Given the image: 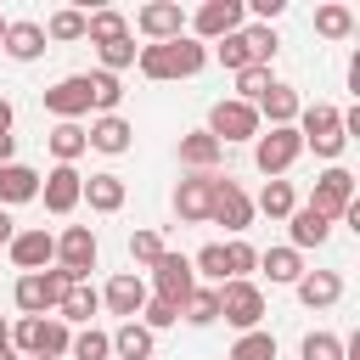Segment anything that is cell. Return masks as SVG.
I'll return each instance as SVG.
<instances>
[{"label":"cell","instance_id":"cell-1","mask_svg":"<svg viewBox=\"0 0 360 360\" xmlns=\"http://www.w3.org/2000/svg\"><path fill=\"white\" fill-rule=\"evenodd\" d=\"M202 62H208V45L202 39H191V34H180V39H163V45H141V56H135V68L146 73V79H191V73H202Z\"/></svg>","mask_w":360,"mask_h":360},{"label":"cell","instance_id":"cell-2","mask_svg":"<svg viewBox=\"0 0 360 360\" xmlns=\"http://www.w3.org/2000/svg\"><path fill=\"white\" fill-rule=\"evenodd\" d=\"M68 343H73V332H68V321H56V315H22V321L11 326V349L28 354V360H62Z\"/></svg>","mask_w":360,"mask_h":360},{"label":"cell","instance_id":"cell-3","mask_svg":"<svg viewBox=\"0 0 360 360\" xmlns=\"http://www.w3.org/2000/svg\"><path fill=\"white\" fill-rule=\"evenodd\" d=\"M292 129H298V141H304V146H315V158H338V152H343V141H349V135H343V112H338L332 101L298 107V124H292Z\"/></svg>","mask_w":360,"mask_h":360},{"label":"cell","instance_id":"cell-4","mask_svg":"<svg viewBox=\"0 0 360 360\" xmlns=\"http://www.w3.org/2000/svg\"><path fill=\"white\" fill-rule=\"evenodd\" d=\"M236 28H248V6H242V0H202V6L186 17V34L202 39V45H214V39L236 34Z\"/></svg>","mask_w":360,"mask_h":360},{"label":"cell","instance_id":"cell-5","mask_svg":"<svg viewBox=\"0 0 360 360\" xmlns=\"http://www.w3.org/2000/svg\"><path fill=\"white\" fill-rule=\"evenodd\" d=\"M298 152H304V141H298L292 124H287V129H259V135H253V163H259V174H270V180H281V174L298 163Z\"/></svg>","mask_w":360,"mask_h":360},{"label":"cell","instance_id":"cell-6","mask_svg":"<svg viewBox=\"0 0 360 360\" xmlns=\"http://www.w3.org/2000/svg\"><path fill=\"white\" fill-rule=\"evenodd\" d=\"M96 259H101V242L90 225H68L56 236V270H68V281H90Z\"/></svg>","mask_w":360,"mask_h":360},{"label":"cell","instance_id":"cell-7","mask_svg":"<svg viewBox=\"0 0 360 360\" xmlns=\"http://www.w3.org/2000/svg\"><path fill=\"white\" fill-rule=\"evenodd\" d=\"M73 281H68V270H34V276H17V287H11V298H17V309L22 315H45V309H56L62 304V292H68Z\"/></svg>","mask_w":360,"mask_h":360},{"label":"cell","instance_id":"cell-8","mask_svg":"<svg viewBox=\"0 0 360 360\" xmlns=\"http://www.w3.org/2000/svg\"><path fill=\"white\" fill-rule=\"evenodd\" d=\"M259 129H264L259 112H253L248 101H236V96H225V101L208 107V135H214L219 146H231V141H253Z\"/></svg>","mask_w":360,"mask_h":360},{"label":"cell","instance_id":"cell-9","mask_svg":"<svg viewBox=\"0 0 360 360\" xmlns=\"http://www.w3.org/2000/svg\"><path fill=\"white\" fill-rule=\"evenodd\" d=\"M197 292V270H191V259L186 253H163L158 264H152V298H163V304H186Z\"/></svg>","mask_w":360,"mask_h":360},{"label":"cell","instance_id":"cell-10","mask_svg":"<svg viewBox=\"0 0 360 360\" xmlns=\"http://www.w3.org/2000/svg\"><path fill=\"white\" fill-rule=\"evenodd\" d=\"M349 202H354V174L332 163V169L315 180V191H309V202H304V208H315L321 219H332V225H338V219L349 214Z\"/></svg>","mask_w":360,"mask_h":360},{"label":"cell","instance_id":"cell-11","mask_svg":"<svg viewBox=\"0 0 360 360\" xmlns=\"http://www.w3.org/2000/svg\"><path fill=\"white\" fill-rule=\"evenodd\" d=\"M219 315H225L236 332H259V321H264V292H259L253 281H225V287H219Z\"/></svg>","mask_w":360,"mask_h":360},{"label":"cell","instance_id":"cell-12","mask_svg":"<svg viewBox=\"0 0 360 360\" xmlns=\"http://www.w3.org/2000/svg\"><path fill=\"white\" fill-rule=\"evenodd\" d=\"M45 112H51L56 124H79V118L90 112V79H84V73L56 79V84L45 90Z\"/></svg>","mask_w":360,"mask_h":360},{"label":"cell","instance_id":"cell-13","mask_svg":"<svg viewBox=\"0 0 360 360\" xmlns=\"http://www.w3.org/2000/svg\"><path fill=\"white\" fill-rule=\"evenodd\" d=\"M39 197H45L51 214H73V208L84 202V174H79L73 163H56V169L39 180Z\"/></svg>","mask_w":360,"mask_h":360},{"label":"cell","instance_id":"cell-14","mask_svg":"<svg viewBox=\"0 0 360 360\" xmlns=\"http://www.w3.org/2000/svg\"><path fill=\"white\" fill-rule=\"evenodd\" d=\"M208 219H214V225H225V231H248V225H253V197H248L236 180H225V174H219Z\"/></svg>","mask_w":360,"mask_h":360},{"label":"cell","instance_id":"cell-15","mask_svg":"<svg viewBox=\"0 0 360 360\" xmlns=\"http://www.w3.org/2000/svg\"><path fill=\"white\" fill-rule=\"evenodd\" d=\"M214 186H219V174H186V180L174 186V214H180L186 225H202L208 208H214Z\"/></svg>","mask_w":360,"mask_h":360},{"label":"cell","instance_id":"cell-16","mask_svg":"<svg viewBox=\"0 0 360 360\" xmlns=\"http://www.w3.org/2000/svg\"><path fill=\"white\" fill-rule=\"evenodd\" d=\"M135 28H141L152 45H163V39H180V34H186V11H180L174 0H152V6L135 11Z\"/></svg>","mask_w":360,"mask_h":360},{"label":"cell","instance_id":"cell-17","mask_svg":"<svg viewBox=\"0 0 360 360\" xmlns=\"http://www.w3.org/2000/svg\"><path fill=\"white\" fill-rule=\"evenodd\" d=\"M6 248H11V264H17V270H28V276H34V270H45V264L56 259V236H51L45 225H34V231H17Z\"/></svg>","mask_w":360,"mask_h":360},{"label":"cell","instance_id":"cell-18","mask_svg":"<svg viewBox=\"0 0 360 360\" xmlns=\"http://www.w3.org/2000/svg\"><path fill=\"white\" fill-rule=\"evenodd\" d=\"M101 304L112 309V315H124V321H135L141 315V304H146V281L135 276V270H118L107 287H101Z\"/></svg>","mask_w":360,"mask_h":360},{"label":"cell","instance_id":"cell-19","mask_svg":"<svg viewBox=\"0 0 360 360\" xmlns=\"http://www.w3.org/2000/svg\"><path fill=\"white\" fill-rule=\"evenodd\" d=\"M292 287H298V304H304V309H332V304L343 298V276H338V270H304Z\"/></svg>","mask_w":360,"mask_h":360},{"label":"cell","instance_id":"cell-20","mask_svg":"<svg viewBox=\"0 0 360 360\" xmlns=\"http://www.w3.org/2000/svg\"><path fill=\"white\" fill-rule=\"evenodd\" d=\"M298 107H304V101H298V90H292V84H270V90L253 101L259 124L270 118V129H287V124H298Z\"/></svg>","mask_w":360,"mask_h":360},{"label":"cell","instance_id":"cell-21","mask_svg":"<svg viewBox=\"0 0 360 360\" xmlns=\"http://www.w3.org/2000/svg\"><path fill=\"white\" fill-rule=\"evenodd\" d=\"M34 197H39V174H34L28 163H17V158L0 163V208L11 214L17 202H34Z\"/></svg>","mask_w":360,"mask_h":360},{"label":"cell","instance_id":"cell-22","mask_svg":"<svg viewBox=\"0 0 360 360\" xmlns=\"http://www.w3.org/2000/svg\"><path fill=\"white\" fill-rule=\"evenodd\" d=\"M129 141H135V129H129V118H118V112H107V118H96V124L84 129V146H96V152H107V158L129 152Z\"/></svg>","mask_w":360,"mask_h":360},{"label":"cell","instance_id":"cell-23","mask_svg":"<svg viewBox=\"0 0 360 360\" xmlns=\"http://www.w3.org/2000/svg\"><path fill=\"white\" fill-rule=\"evenodd\" d=\"M219 158H225V146H219L208 129H191V135H180V163H186L191 174H214V169H219Z\"/></svg>","mask_w":360,"mask_h":360},{"label":"cell","instance_id":"cell-24","mask_svg":"<svg viewBox=\"0 0 360 360\" xmlns=\"http://www.w3.org/2000/svg\"><path fill=\"white\" fill-rule=\"evenodd\" d=\"M0 51H6L11 62H34V56H45V22H6Z\"/></svg>","mask_w":360,"mask_h":360},{"label":"cell","instance_id":"cell-25","mask_svg":"<svg viewBox=\"0 0 360 360\" xmlns=\"http://www.w3.org/2000/svg\"><path fill=\"white\" fill-rule=\"evenodd\" d=\"M287 236H292V242H287L292 253H304V248H321V242L332 236V219H321L315 208H292V214H287Z\"/></svg>","mask_w":360,"mask_h":360},{"label":"cell","instance_id":"cell-26","mask_svg":"<svg viewBox=\"0 0 360 360\" xmlns=\"http://www.w3.org/2000/svg\"><path fill=\"white\" fill-rule=\"evenodd\" d=\"M152 349H158V338H152L141 321H124V326L112 332V354H118V360H152Z\"/></svg>","mask_w":360,"mask_h":360},{"label":"cell","instance_id":"cell-27","mask_svg":"<svg viewBox=\"0 0 360 360\" xmlns=\"http://www.w3.org/2000/svg\"><path fill=\"white\" fill-rule=\"evenodd\" d=\"M84 39H90V45L129 39V17H124V11H112V6H107V11H90V17H84Z\"/></svg>","mask_w":360,"mask_h":360},{"label":"cell","instance_id":"cell-28","mask_svg":"<svg viewBox=\"0 0 360 360\" xmlns=\"http://www.w3.org/2000/svg\"><path fill=\"white\" fill-rule=\"evenodd\" d=\"M84 202H90L96 214H118V208H124V180H118V174H90V180H84Z\"/></svg>","mask_w":360,"mask_h":360},{"label":"cell","instance_id":"cell-29","mask_svg":"<svg viewBox=\"0 0 360 360\" xmlns=\"http://www.w3.org/2000/svg\"><path fill=\"white\" fill-rule=\"evenodd\" d=\"M259 270H264L270 281L292 287V281L304 276V253H292V248H264V253H259Z\"/></svg>","mask_w":360,"mask_h":360},{"label":"cell","instance_id":"cell-30","mask_svg":"<svg viewBox=\"0 0 360 360\" xmlns=\"http://www.w3.org/2000/svg\"><path fill=\"white\" fill-rule=\"evenodd\" d=\"M101 309V292L90 287V281H73L68 292H62V304H56V321H90Z\"/></svg>","mask_w":360,"mask_h":360},{"label":"cell","instance_id":"cell-31","mask_svg":"<svg viewBox=\"0 0 360 360\" xmlns=\"http://www.w3.org/2000/svg\"><path fill=\"white\" fill-rule=\"evenodd\" d=\"M298 208V197H292V180H264V191L253 197V214H270V219H287Z\"/></svg>","mask_w":360,"mask_h":360},{"label":"cell","instance_id":"cell-32","mask_svg":"<svg viewBox=\"0 0 360 360\" xmlns=\"http://www.w3.org/2000/svg\"><path fill=\"white\" fill-rule=\"evenodd\" d=\"M45 146H51V158H56V163H79V158L90 152V146H84V129H79V124H56V129L45 135Z\"/></svg>","mask_w":360,"mask_h":360},{"label":"cell","instance_id":"cell-33","mask_svg":"<svg viewBox=\"0 0 360 360\" xmlns=\"http://www.w3.org/2000/svg\"><path fill=\"white\" fill-rule=\"evenodd\" d=\"M315 34H321V39H349V34H354V11L338 6V0L321 6V11H315Z\"/></svg>","mask_w":360,"mask_h":360},{"label":"cell","instance_id":"cell-34","mask_svg":"<svg viewBox=\"0 0 360 360\" xmlns=\"http://www.w3.org/2000/svg\"><path fill=\"white\" fill-rule=\"evenodd\" d=\"M180 315H186L191 326H214V321H219V287H197V292L180 304Z\"/></svg>","mask_w":360,"mask_h":360},{"label":"cell","instance_id":"cell-35","mask_svg":"<svg viewBox=\"0 0 360 360\" xmlns=\"http://www.w3.org/2000/svg\"><path fill=\"white\" fill-rule=\"evenodd\" d=\"M68 354H73V360H112V332H101V326H84V332L68 343Z\"/></svg>","mask_w":360,"mask_h":360},{"label":"cell","instance_id":"cell-36","mask_svg":"<svg viewBox=\"0 0 360 360\" xmlns=\"http://www.w3.org/2000/svg\"><path fill=\"white\" fill-rule=\"evenodd\" d=\"M242 39H248V56H253V68H270V62H276V51H281V39H276V28H264V22H253V28H242Z\"/></svg>","mask_w":360,"mask_h":360},{"label":"cell","instance_id":"cell-37","mask_svg":"<svg viewBox=\"0 0 360 360\" xmlns=\"http://www.w3.org/2000/svg\"><path fill=\"white\" fill-rule=\"evenodd\" d=\"M90 79V107L107 118V112H118V101H124V84L112 79V73H84Z\"/></svg>","mask_w":360,"mask_h":360},{"label":"cell","instance_id":"cell-38","mask_svg":"<svg viewBox=\"0 0 360 360\" xmlns=\"http://www.w3.org/2000/svg\"><path fill=\"white\" fill-rule=\"evenodd\" d=\"M259 270V248L248 242H225V281H248Z\"/></svg>","mask_w":360,"mask_h":360},{"label":"cell","instance_id":"cell-39","mask_svg":"<svg viewBox=\"0 0 360 360\" xmlns=\"http://www.w3.org/2000/svg\"><path fill=\"white\" fill-rule=\"evenodd\" d=\"M231 360H276V338L259 326V332H242L236 343H231Z\"/></svg>","mask_w":360,"mask_h":360},{"label":"cell","instance_id":"cell-40","mask_svg":"<svg viewBox=\"0 0 360 360\" xmlns=\"http://www.w3.org/2000/svg\"><path fill=\"white\" fill-rule=\"evenodd\" d=\"M96 51H101V73H112V79H118L124 68H135V56H141L135 39H112V45H96Z\"/></svg>","mask_w":360,"mask_h":360},{"label":"cell","instance_id":"cell-41","mask_svg":"<svg viewBox=\"0 0 360 360\" xmlns=\"http://www.w3.org/2000/svg\"><path fill=\"white\" fill-rule=\"evenodd\" d=\"M214 56H219V68H231V73L253 68V56H248V39H242V28H236V34H225V39H214Z\"/></svg>","mask_w":360,"mask_h":360},{"label":"cell","instance_id":"cell-42","mask_svg":"<svg viewBox=\"0 0 360 360\" xmlns=\"http://www.w3.org/2000/svg\"><path fill=\"white\" fill-rule=\"evenodd\" d=\"M197 276H208V287H225V242H208L197 259H191Z\"/></svg>","mask_w":360,"mask_h":360},{"label":"cell","instance_id":"cell-43","mask_svg":"<svg viewBox=\"0 0 360 360\" xmlns=\"http://www.w3.org/2000/svg\"><path fill=\"white\" fill-rule=\"evenodd\" d=\"M298 354H304V360H343V338H338V332H309V338L298 343Z\"/></svg>","mask_w":360,"mask_h":360},{"label":"cell","instance_id":"cell-44","mask_svg":"<svg viewBox=\"0 0 360 360\" xmlns=\"http://www.w3.org/2000/svg\"><path fill=\"white\" fill-rule=\"evenodd\" d=\"M270 84H276V79H270V68H242V73H236V101H248V107H253Z\"/></svg>","mask_w":360,"mask_h":360},{"label":"cell","instance_id":"cell-45","mask_svg":"<svg viewBox=\"0 0 360 360\" xmlns=\"http://www.w3.org/2000/svg\"><path fill=\"white\" fill-rule=\"evenodd\" d=\"M163 253H169V248H163V236H158V231H135V236H129V259H135V264H146V270H152Z\"/></svg>","mask_w":360,"mask_h":360},{"label":"cell","instance_id":"cell-46","mask_svg":"<svg viewBox=\"0 0 360 360\" xmlns=\"http://www.w3.org/2000/svg\"><path fill=\"white\" fill-rule=\"evenodd\" d=\"M135 321H141V326H146V332H152V338H158V332H163V326H174V321H180V309H174V304H163V298H146V304H141V315H135Z\"/></svg>","mask_w":360,"mask_h":360},{"label":"cell","instance_id":"cell-47","mask_svg":"<svg viewBox=\"0 0 360 360\" xmlns=\"http://www.w3.org/2000/svg\"><path fill=\"white\" fill-rule=\"evenodd\" d=\"M45 39H84V11H51Z\"/></svg>","mask_w":360,"mask_h":360},{"label":"cell","instance_id":"cell-48","mask_svg":"<svg viewBox=\"0 0 360 360\" xmlns=\"http://www.w3.org/2000/svg\"><path fill=\"white\" fill-rule=\"evenodd\" d=\"M281 11H287V0H253V17H259L264 28H270V22L281 17Z\"/></svg>","mask_w":360,"mask_h":360},{"label":"cell","instance_id":"cell-49","mask_svg":"<svg viewBox=\"0 0 360 360\" xmlns=\"http://www.w3.org/2000/svg\"><path fill=\"white\" fill-rule=\"evenodd\" d=\"M11 236H17V225H11V214L0 208V242H11Z\"/></svg>","mask_w":360,"mask_h":360},{"label":"cell","instance_id":"cell-50","mask_svg":"<svg viewBox=\"0 0 360 360\" xmlns=\"http://www.w3.org/2000/svg\"><path fill=\"white\" fill-rule=\"evenodd\" d=\"M0 135H11V101L0 96Z\"/></svg>","mask_w":360,"mask_h":360},{"label":"cell","instance_id":"cell-51","mask_svg":"<svg viewBox=\"0 0 360 360\" xmlns=\"http://www.w3.org/2000/svg\"><path fill=\"white\" fill-rule=\"evenodd\" d=\"M0 349H11V326L6 321H0Z\"/></svg>","mask_w":360,"mask_h":360},{"label":"cell","instance_id":"cell-52","mask_svg":"<svg viewBox=\"0 0 360 360\" xmlns=\"http://www.w3.org/2000/svg\"><path fill=\"white\" fill-rule=\"evenodd\" d=\"M0 360H17V349H0Z\"/></svg>","mask_w":360,"mask_h":360},{"label":"cell","instance_id":"cell-53","mask_svg":"<svg viewBox=\"0 0 360 360\" xmlns=\"http://www.w3.org/2000/svg\"><path fill=\"white\" fill-rule=\"evenodd\" d=\"M0 39H6V17H0Z\"/></svg>","mask_w":360,"mask_h":360}]
</instances>
